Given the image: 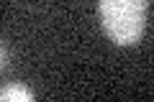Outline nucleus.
Wrapping results in <instances>:
<instances>
[{
	"label": "nucleus",
	"mask_w": 154,
	"mask_h": 102,
	"mask_svg": "<svg viewBox=\"0 0 154 102\" xmlns=\"http://www.w3.org/2000/svg\"><path fill=\"white\" fill-rule=\"evenodd\" d=\"M5 59H8V54H5V46H3V43H0V69H3V66H5Z\"/></svg>",
	"instance_id": "7ed1b4c3"
},
{
	"label": "nucleus",
	"mask_w": 154,
	"mask_h": 102,
	"mask_svg": "<svg viewBox=\"0 0 154 102\" xmlns=\"http://www.w3.org/2000/svg\"><path fill=\"white\" fill-rule=\"evenodd\" d=\"M0 102H36L33 89L23 82H8L0 87Z\"/></svg>",
	"instance_id": "f03ea898"
},
{
	"label": "nucleus",
	"mask_w": 154,
	"mask_h": 102,
	"mask_svg": "<svg viewBox=\"0 0 154 102\" xmlns=\"http://www.w3.org/2000/svg\"><path fill=\"white\" fill-rule=\"evenodd\" d=\"M146 13V0H100L98 3V16L105 33L121 46H131L144 36Z\"/></svg>",
	"instance_id": "f257e3e1"
}]
</instances>
